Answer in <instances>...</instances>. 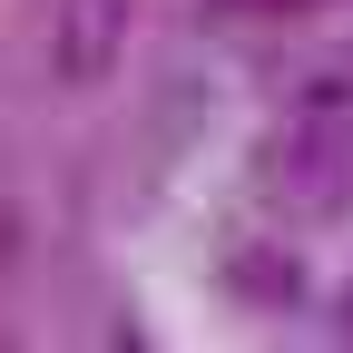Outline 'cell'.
I'll use <instances>...</instances> for the list:
<instances>
[{"label": "cell", "mask_w": 353, "mask_h": 353, "mask_svg": "<svg viewBox=\"0 0 353 353\" xmlns=\"http://www.w3.org/2000/svg\"><path fill=\"white\" fill-rule=\"evenodd\" d=\"M128 30H138V0H50V79H69V88L108 79Z\"/></svg>", "instance_id": "cell-2"}, {"label": "cell", "mask_w": 353, "mask_h": 353, "mask_svg": "<svg viewBox=\"0 0 353 353\" xmlns=\"http://www.w3.org/2000/svg\"><path fill=\"white\" fill-rule=\"evenodd\" d=\"M255 187H265V206H285V216H334L353 196V157L334 138V118H294L285 138L255 157Z\"/></svg>", "instance_id": "cell-1"}, {"label": "cell", "mask_w": 353, "mask_h": 353, "mask_svg": "<svg viewBox=\"0 0 353 353\" xmlns=\"http://www.w3.org/2000/svg\"><path fill=\"white\" fill-rule=\"evenodd\" d=\"M206 10H304V0H206Z\"/></svg>", "instance_id": "cell-4"}, {"label": "cell", "mask_w": 353, "mask_h": 353, "mask_svg": "<svg viewBox=\"0 0 353 353\" xmlns=\"http://www.w3.org/2000/svg\"><path fill=\"white\" fill-rule=\"evenodd\" d=\"M226 294H236V304H265V314L304 304V265H294V245H236V255H226Z\"/></svg>", "instance_id": "cell-3"}]
</instances>
